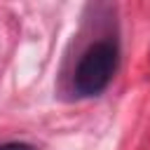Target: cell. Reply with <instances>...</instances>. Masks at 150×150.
Returning a JSON list of instances; mask_svg holds the SVG:
<instances>
[{
    "label": "cell",
    "instance_id": "obj_1",
    "mask_svg": "<svg viewBox=\"0 0 150 150\" xmlns=\"http://www.w3.org/2000/svg\"><path fill=\"white\" fill-rule=\"evenodd\" d=\"M117 66H120L117 40H112L108 35V38L91 42L82 52V56L77 59V66H75V73H73V91L77 96L101 94L110 84Z\"/></svg>",
    "mask_w": 150,
    "mask_h": 150
},
{
    "label": "cell",
    "instance_id": "obj_2",
    "mask_svg": "<svg viewBox=\"0 0 150 150\" xmlns=\"http://www.w3.org/2000/svg\"><path fill=\"white\" fill-rule=\"evenodd\" d=\"M0 150H38V148L30 145V143H16V141H12V143H0Z\"/></svg>",
    "mask_w": 150,
    "mask_h": 150
}]
</instances>
